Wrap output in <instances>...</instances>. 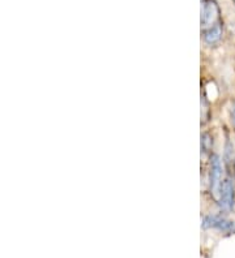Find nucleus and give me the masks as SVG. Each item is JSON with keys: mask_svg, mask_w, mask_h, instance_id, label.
<instances>
[{"mask_svg": "<svg viewBox=\"0 0 235 258\" xmlns=\"http://www.w3.org/2000/svg\"><path fill=\"white\" fill-rule=\"evenodd\" d=\"M219 20V7L216 0H204L201 8V26L204 30L216 25Z\"/></svg>", "mask_w": 235, "mask_h": 258, "instance_id": "1", "label": "nucleus"}, {"mask_svg": "<svg viewBox=\"0 0 235 258\" xmlns=\"http://www.w3.org/2000/svg\"><path fill=\"white\" fill-rule=\"evenodd\" d=\"M222 166H221V161H219L218 155H213L210 158V192L212 195L218 200L219 190H221V185H222Z\"/></svg>", "mask_w": 235, "mask_h": 258, "instance_id": "2", "label": "nucleus"}, {"mask_svg": "<svg viewBox=\"0 0 235 258\" xmlns=\"http://www.w3.org/2000/svg\"><path fill=\"white\" fill-rule=\"evenodd\" d=\"M204 228H213V230L221 231V232L232 233L235 232V222L229 221L219 215H207L203 219Z\"/></svg>", "mask_w": 235, "mask_h": 258, "instance_id": "3", "label": "nucleus"}, {"mask_svg": "<svg viewBox=\"0 0 235 258\" xmlns=\"http://www.w3.org/2000/svg\"><path fill=\"white\" fill-rule=\"evenodd\" d=\"M234 197H235L234 183L231 181V179H225L222 181V185H221V190H219V197H218L219 208L226 211L231 210L232 205H234Z\"/></svg>", "mask_w": 235, "mask_h": 258, "instance_id": "4", "label": "nucleus"}, {"mask_svg": "<svg viewBox=\"0 0 235 258\" xmlns=\"http://www.w3.org/2000/svg\"><path fill=\"white\" fill-rule=\"evenodd\" d=\"M221 38H222V24L221 22H217L216 25L210 26L203 32L204 42L209 46L218 43Z\"/></svg>", "mask_w": 235, "mask_h": 258, "instance_id": "5", "label": "nucleus"}, {"mask_svg": "<svg viewBox=\"0 0 235 258\" xmlns=\"http://www.w3.org/2000/svg\"><path fill=\"white\" fill-rule=\"evenodd\" d=\"M212 145H213V141L210 139V136L208 135V133H204L203 137H201V148H203V150H210V149H212Z\"/></svg>", "mask_w": 235, "mask_h": 258, "instance_id": "6", "label": "nucleus"}, {"mask_svg": "<svg viewBox=\"0 0 235 258\" xmlns=\"http://www.w3.org/2000/svg\"><path fill=\"white\" fill-rule=\"evenodd\" d=\"M230 117H231V123L235 125V103L230 108Z\"/></svg>", "mask_w": 235, "mask_h": 258, "instance_id": "7", "label": "nucleus"}, {"mask_svg": "<svg viewBox=\"0 0 235 258\" xmlns=\"http://www.w3.org/2000/svg\"><path fill=\"white\" fill-rule=\"evenodd\" d=\"M234 2H235V0H234Z\"/></svg>", "mask_w": 235, "mask_h": 258, "instance_id": "8", "label": "nucleus"}]
</instances>
